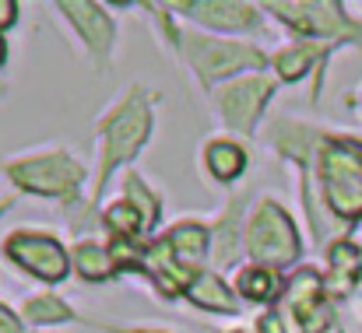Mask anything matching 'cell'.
Here are the masks:
<instances>
[{
  "label": "cell",
  "instance_id": "6da1fadb",
  "mask_svg": "<svg viewBox=\"0 0 362 333\" xmlns=\"http://www.w3.org/2000/svg\"><path fill=\"white\" fill-rule=\"evenodd\" d=\"M320 176L327 200L338 214L359 218L362 214V147L352 140H334L327 144L320 158Z\"/></svg>",
  "mask_w": 362,
  "mask_h": 333
},
{
  "label": "cell",
  "instance_id": "7a4b0ae2",
  "mask_svg": "<svg viewBox=\"0 0 362 333\" xmlns=\"http://www.w3.org/2000/svg\"><path fill=\"white\" fill-rule=\"evenodd\" d=\"M250 253L260 260V263H271V267H285L299 256V242H296V228L285 218V211L278 204H260L250 218Z\"/></svg>",
  "mask_w": 362,
  "mask_h": 333
},
{
  "label": "cell",
  "instance_id": "3957f363",
  "mask_svg": "<svg viewBox=\"0 0 362 333\" xmlns=\"http://www.w3.org/2000/svg\"><path fill=\"white\" fill-rule=\"evenodd\" d=\"M148 133H151V112L134 95V99H127L120 109L106 119V126H103V155H106V158H103V179L120 165L123 158H130V155L144 144Z\"/></svg>",
  "mask_w": 362,
  "mask_h": 333
},
{
  "label": "cell",
  "instance_id": "277c9868",
  "mask_svg": "<svg viewBox=\"0 0 362 333\" xmlns=\"http://www.w3.org/2000/svg\"><path fill=\"white\" fill-rule=\"evenodd\" d=\"M7 172L25 190L49 193V197H71L78 190V183L85 179L81 165L67 155H42V158H32V162H18Z\"/></svg>",
  "mask_w": 362,
  "mask_h": 333
},
{
  "label": "cell",
  "instance_id": "5b68a950",
  "mask_svg": "<svg viewBox=\"0 0 362 333\" xmlns=\"http://www.w3.org/2000/svg\"><path fill=\"white\" fill-rule=\"evenodd\" d=\"M187 60L194 63V71L204 78V81H218L233 71L243 67H260L264 56L243 42H222V39H197V35H187Z\"/></svg>",
  "mask_w": 362,
  "mask_h": 333
},
{
  "label": "cell",
  "instance_id": "8992f818",
  "mask_svg": "<svg viewBox=\"0 0 362 333\" xmlns=\"http://www.w3.org/2000/svg\"><path fill=\"white\" fill-rule=\"evenodd\" d=\"M4 253H7L18 267L32 270V274L42 277V281H60V277H67V270H71V267H67V253H64L49 235H25V231H18V235L7 238Z\"/></svg>",
  "mask_w": 362,
  "mask_h": 333
},
{
  "label": "cell",
  "instance_id": "52a82bcc",
  "mask_svg": "<svg viewBox=\"0 0 362 333\" xmlns=\"http://www.w3.org/2000/svg\"><path fill=\"white\" fill-rule=\"evenodd\" d=\"M267 95H271V81L267 78H250V81H240V85L226 88L222 92V116H226V123L233 130H243V133L253 130V123H257V116L264 109Z\"/></svg>",
  "mask_w": 362,
  "mask_h": 333
},
{
  "label": "cell",
  "instance_id": "ba28073f",
  "mask_svg": "<svg viewBox=\"0 0 362 333\" xmlns=\"http://www.w3.org/2000/svg\"><path fill=\"white\" fill-rule=\"evenodd\" d=\"M288 309L299 320L306 333H317L327 327V313L320 309V281L313 270H299L288 284Z\"/></svg>",
  "mask_w": 362,
  "mask_h": 333
},
{
  "label": "cell",
  "instance_id": "9c48e42d",
  "mask_svg": "<svg viewBox=\"0 0 362 333\" xmlns=\"http://www.w3.org/2000/svg\"><path fill=\"white\" fill-rule=\"evenodd\" d=\"M271 11H278L292 28L299 32H317V35H334V32H345L349 21L345 14H338L334 4H271Z\"/></svg>",
  "mask_w": 362,
  "mask_h": 333
},
{
  "label": "cell",
  "instance_id": "30bf717a",
  "mask_svg": "<svg viewBox=\"0 0 362 333\" xmlns=\"http://www.w3.org/2000/svg\"><path fill=\"white\" fill-rule=\"evenodd\" d=\"M60 11H67V18L78 25V32L85 35V42L92 46V53L106 56L113 49L117 32H113L110 14H103V7H95V4H64Z\"/></svg>",
  "mask_w": 362,
  "mask_h": 333
},
{
  "label": "cell",
  "instance_id": "8fae6325",
  "mask_svg": "<svg viewBox=\"0 0 362 333\" xmlns=\"http://www.w3.org/2000/svg\"><path fill=\"white\" fill-rule=\"evenodd\" d=\"M183 11H190V18L215 25V28H253L257 14L246 4H183Z\"/></svg>",
  "mask_w": 362,
  "mask_h": 333
},
{
  "label": "cell",
  "instance_id": "7c38bea8",
  "mask_svg": "<svg viewBox=\"0 0 362 333\" xmlns=\"http://www.w3.org/2000/svg\"><path fill=\"white\" fill-rule=\"evenodd\" d=\"M165 246H169L173 256L190 270V267L201 260V253H204V246H208V235H204L201 224H180V228H173V231L165 235Z\"/></svg>",
  "mask_w": 362,
  "mask_h": 333
},
{
  "label": "cell",
  "instance_id": "4fadbf2b",
  "mask_svg": "<svg viewBox=\"0 0 362 333\" xmlns=\"http://www.w3.org/2000/svg\"><path fill=\"white\" fill-rule=\"evenodd\" d=\"M190 298H194V305L211 309V313H236V298H233V291H229L215 274H201V277L190 284Z\"/></svg>",
  "mask_w": 362,
  "mask_h": 333
},
{
  "label": "cell",
  "instance_id": "5bb4252c",
  "mask_svg": "<svg viewBox=\"0 0 362 333\" xmlns=\"http://www.w3.org/2000/svg\"><path fill=\"white\" fill-rule=\"evenodd\" d=\"M356 277H359V249L352 242H338L331 249V291L334 295L352 291Z\"/></svg>",
  "mask_w": 362,
  "mask_h": 333
},
{
  "label": "cell",
  "instance_id": "9a60e30c",
  "mask_svg": "<svg viewBox=\"0 0 362 333\" xmlns=\"http://www.w3.org/2000/svg\"><path fill=\"white\" fill-rule=\"evenodd\" d=\"M204 158H208L211 176H215V179H222V183L236 179V176L243 172V165H246L243 147H240V144H233V140H215V144L204 151Z\"/></svg>",
  "mask_w": 362,
  "mask_h": 333
},
{
  "label": "cell",
  "instance_id": "2e32d148",
  "mask_svg": "<svg viewBox=\"0 0 362 333\" xmlns=\"http://www.w3.org/2000/svg\"><path fill=\"white\" fill-rule=\"evenodd\" d=\"M78 270L85 281H106L113 274V260L99 249V246H78Z\"/></svg>",
  "mask_w": 362,
  "mask_h": 333
},
{
  "label": "cell",
  "instance_id": "e0dca14e",
  "mask_svg": "<svg viewBox=\"0 0 362 333\" xmlns=\"http://www.w3.org/2000/svg\"><path fill=\"white\" fill-rule=\"evenodd\" d=\"M25 320H28V323H39V327H46V323H64V320H71V309H67L60 298L42 295V298L25 302Z\"/></svg>",
  "mask_w": 362,
  "mask_h": 333
},
{
  "label": "cell",
  "instance_id": "ac0fdd59",
  "mask_svg": "<svg viewBox=\"0 0 362 333\" xmlns=\"http://www.w3.org/2000/svg\"><path fill=\"white\" fill-rule=\"evenodd\" d=\"M240 295L253 298V302H267L274 295V277L267 267H246L240 274Z\"/></svg>",
  "mask_w": 362,
  "mask_h": 333
},
{
  "label": "cell",
  "instance_id": "d6986e66",
  "mask_svg": "<svg viewBox=\"0 0 362 333\" xmlns=\"http://www.w3.org/2000/svg\"><path fill=\"white\" fill-rule=\"evenodd\" d=\"M127 197L134 200V211L141 214L144 228H151V224L158 222V204H155V197L141 186V179H137V176H127Z\"/></svg>",
  "mask_w": 362,
  "mask_h": 333
},
{
  "label": "cell",
  "instance_id": "ffe728a7",
  "mask_svg": "<svg viewBox=\"0 0 362 333\" xmlns=\"http://www.w3.org/2000/svg\"><path fill=\"white\" fill-rule=\"evenodd\" d=\"M317 56V49L313 46H303V49H285L281 56H278V71H281V78H288V81H296L306 67H310V60Z\"/></svg>",
  "mask_w": 362,
  "mask_h": 333
},
{
  "label": "cell",
  "instance_id": "44dd1931",
  "mask_svg": "<svg viewBox=\"0 0 362 333\" xmlns=\"http://www.w3.org/2000/svg\"><path fill=\"white\" fill-rule=\"evenodd\" d=\"M110 224H113L120 235H130V231L144 228L141 214L134 211V204H113V211H110Z\"/></svg>",
  "mask_w": 362,
  "mask_h": 333
},
{
  "label": "cell",
  "instance_id": "7402d4cb",
  "mask_svg": "<svg viewBox=\"0 0 362 333\" xmlns=\"http://www.w3.org/2000/svg\"><path fill=\"white\" fill-rule=\"evenodd\" d=\"M0 333H21L18 323H14V316H11L7 309H0Z\"/></svg>",
  "mask_w": 362,
  "mask_h": 333
},
{
  "label": "cell",
  "instance_id": "603a6c76",
  "mask_svg": "<svg viewBox=\"0 0 362 333\" xmlns=\"http://www.w3.org/2000/svg\"><path fill=\"white\" fill-rule=\"evenodd\" d=\"M260 333H281L278 316H264V320H260Z\"/></svg>",
  "mask_w": 362,
  "mask_h": 333
},
{
  "label": "cell",
  "instance_id": "cb8c5ba5",
  "mask_svg": "<svg viewBox=\"0 0 362 333\" xmlns=\"http://www.w3.org/2000/svg\"><path fill=\"white\" fill-rule=\"evenodd\" d=\"M11 21H14V4L0 0V25H11Z\"/></svg>",
  "mask_w": 362,
  "mask_h": 333
},
{
  "label": "cell",
  "instance_id": "d4e9b609",
  "mask_svg": "<svg viewBox=\"0 0 362 333\" xmlns=\"http://www.w3.org/2000/svg\"><path fill=\"white\" fill-rule=\"evenodd\" d=\"M0 63H4V39H0Z\"/></svg>",
  "mask_w": 362,
  "mask_h": 333
},
{
  "label": "cell",
  "instance_id": "484cf974",
  "mask_svg": "<svg viewBox=\"0 0 362 333\" xmlns=\"http://www.w3.org/2000/svg\"><path fill=\"white\" fill-rule=\"evenodd\" d=\"M134 333H158V330H134Z\"/></svg>",
  "mask_w": 362,
  "mask_h": 333
}]
</instances>
